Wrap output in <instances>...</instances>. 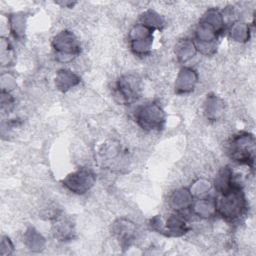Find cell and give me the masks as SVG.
<instances>
[{
  "label": "cell",
  "mask_w": 256,
  "mask_h": 256,
  "mask_svg": "<svg viewBox=\"0 0 256 256\" xmlns=\"http://www.w3.org/2000/svg\"><path fill=\"white\" fill-rule=\"evenodd\" d=\"M190 208L197 216L202 218H209L216 214L215 200L212 199H200L192 203Z\"/></svg>",
  "instance_id": "cell-16"
},
{
  "label": "cell",
  "mask_w": 256,
  "mask_h": 256,
  "mask_svg": "<svg viewBox=\"0 0 256 256\" xmlns=\"http://www.w3.org/2000/svg\"><path fill=\"white\" fill-rule=\"evenodd\" d=\"M228 154L235 162L243 165H254L255 138L252 134L242 132L235 135L228 144Z\"/></svg>",
  "instance_id": "cell-2"
},
{
  "label": "cell",
  "mask_w": 256,
  "mask_h": 256,
  "mask_svg": "<svg viewBox=\"0 0 256 256\" xmlns=\"http://www.w3.org/2000/svg\"><path fill=\"white\" fill-rule=\"evenodd\" d=\"M198 81L196 71L190 67H184L178 73L175 81V92L178 94L189 93L194 90Z\"/></svg>",
  "instance_id": "cell-9"
},
{
  "label": "cell",
  "mask_w": 256,
  "mask_h": 256,
  "mask_svg": "<svg viewBox=\"0 0 256 256\" xmlns=\"http://www.w3.org/2000/svg\"><path fill=\"white\" fill-rule=\"evenodd\" d=\"M197 49L194 41L190 39L180 40L175 47V54L180 62H187L192 57H194Z\"/></svg>",
  "instance_id": "cell-15"
},
{
  "label": "cell",
  "mask_w": 256,
  "mask_h": 256,
  "mask_svg": "<svg viewBox=\"0 0 256 256\" xmlns=\"http://www.w3.org/2000/svg\"><path fill=\"white\" fill-rule=\"evenodd\" d=\"M237 183L235 182V180L233 178V172L227 166L222 168L218 172V174L215 178V181H214L215 189L218 192V194L228 191L229 189H231Z\"/></svg>",
  "instance_id": "cell-14"
},
{
  "label": "cell",
  "mask_w": 256,
  "mask_h": 256,
  "mask_svg": "<svg viewBox=\"0 0 256 256\" xmlns=\"http://www.w3.org/2000/svg\"><path fill=\"white\" fill-rule=\"evenodd\" d=\"M25 15L22 13H14L10 17L11 31L15 37H21L25 31Z\"/></svg>",
  "instance_id": "cell-21"
},
{
  "label": "cell",
  "mask_w": 256,
  "mask_h": 256,
  "mask_svg": "<svg viewBox=\"0 0 256 256\" xmlns=\"http://www.w3.org/2000/svg\"><path fill=\"white\" fill-rule=\"evenodd\" d=\"M95 183L94 173L86 168H80L68 174L63 180L62 184L69 191L75 194H84L89 191Z\"/></svg>",
  "instance_id": "cell-7"
},
{
  "label": "cell",
  "mask_w": 256,
  "mask_h": 256,
  "mask_svg": "<svg viewBox=\"0 0 256 256\" xmlns=\"http://www.w3.org/2000/svg\"><path fill=\"white\" fill-rule=\"evenodd\" d=\"M135 120L144 130H160L165 123V113L158 103L151 102L135 111Z\"/></svg>",
  "instance_id": "cell-3"
},
{
  "label": "cell",
  "mask_w": 256,
  "mask_h": 256,
  "mask_svg": "<svg viewBox=\"0 0 256 256\" xmlns=\"http://www.w3.org/2000/svg\"><path fill=\"white\" fill-rule=\"evenodd\" d=\"M189 190L193 196L203 195L210 190V182L205 179H198L196 182L193 183Z\"/></svg>",
  "instance_id": "cell-22"
},
{
  "label": "cell",
  "mask_w": 256,
  "mask_h": 256,
  "mask_svg": "<svg viewBox=\"0 0 256 256\" xmlns=\"http://www.w3.org/2000/svg\"><path fill=\"white\" fill-rule=\"evenodd\" d=\"M80 82V78L78 75L73 73L68 69H61L57 72L55 77V85L56 87L62 91L66 92L76 86Z\"/></svg>",
  "instance_id": "cell-13"
},
{
  "label": "cell",
  "mask_w": 256,
  "mask_h": 256,
  "mask_svg": "<svg viewBox=\"0 0 256 256\" xmlns=\"http://www.w3.org/2000/svg\"><path fill=\"white\" fill-rule=\"evenodd\" d=\"M112 232L120 244L123 247H127L136 237V226L126 218H119L113 223Z\"/></svg>",
  "instance_id": "cell-8"
},
{
  "label": "cell",
  "mask_w": 256,
  "mask_h": 256,
  "mask_svg": "<svg viewBox=\"0 0 256 256\" xmlns=\"http://www.w3.org/2000/svg\"><path fill=\"white\" fill-rule=\"evenodd\" d=\"M230 36L234 41L246 42L250 38V28L246 23H235L230 30Z\"/></svg>",
  "instance_id": "cell-20"
},
{
  "label": "cell",
  "mask_w": 256,
  "mask_h": 256,
  "mask_svg": "<svg viewBox=\"0 0 256 256\" xmlns=\"http://www.w3.org/2000/svg\"><path fill=\"white\" fill-rule=\"evenodd\" d=\"M189 230L188 223L184 216L180 213L171 214L165 223H163L162 233H165L167 236L179 237L186 234Z\"/></svg>",
  "instance_id": "cell-10"
},
{
  "label": "cell",
  "mask_w": 256,
  "mask_h": 256,
  "mask_svg": "<svg viewBox=\"0 0 256 256\" xmlns=\"http://www.w3.org/2000/svg\"><path fill=\"white\" fill-rule=\"evenodd\" d=\"M141 24L152 30L161 29L164 25V20L157 12L153 10H147L141 16Z\"/></svg>",
  "instance_id": "cell-19"
},
{
  "label": "cell",
  "mask_w": 256,
  "mask_h": 256,
  "mask_svg": "<svg viewBox=\"0 0 256 256\" xmlns=\"http://www.w3.org/2000/svg\"><path fill=\"white\" fill-rule=\"evenodd\" d=\"M193 203V195L189 189L181 188L173 192L170 197V205L176 211H182L191 207Z\"/></svg>",
  "instance_id": "cell-12"
},
{
  "label": "cell",
  "mask_w": 256,
  "mask_h": 256,
  "mask_svg": "<svg viewBox=\"0 0 256 256\" xmlns=\"http://www.w3.org/2000/svg\"><path fill=\"white\" fill-rule=\"evenodd\" d=\"M215 205L216 213H219L228 222L239 220L247 210V201L238 183L228 191L220 193L218 198L215 199Z\"/></svg>",
  "instance_id": "cell-1"
},
{
  "label": "cell",
  "mask_w": 256,
  "mask_h": 256,
  "mask_svg": "<svg viewBox=\"0 0 256 256\" xmlns=\"http://www.w3.org/2000/svg\"><path fill=\"white\" fill-rule=\"evenodd\" d=\"M129 40L133 53L138 56H144L151 50L153 30L141 23L136 24L129 32Z\"/></svg>",
  "instance_id": "cell-6"
},
{
  "label": "cell",
  "mask_w": 256,
  "mask_h": 256,
  "mask_svg": "<svg viewBox=\"0 0 256 256\" xmlns=\"http://www.w3.org/2000/svg\"><path fill=\"white\" fill-rule=\"evenodd\" d=\"M204 112L207 119L211 121L218 120L224 112V102L215 94H209L204 104Z\"/></svg>",
  "instance_id": "cell-11"
},
{
  "label": "cell",
  "mask_w": 256,
  "mask_h": 256,
  "mask_svg": "<svg viewBox=\"0 0 256 256\" xmlns=\"http://www.w3.org/2000/svg\"><path fill=\"white\" fill-rule=\"evenodd\" d=\"M24 243L33 252H39L45 247L44 237L34 228H29L24 235Z\"/></svg>",
  "instance_id": "cell-17"
},
{
  "label": "cell",
  "mask_w": 256,
  "mask_h": 256,
  "mask_svg": "<svg viewBox=\"0 0 256 256\" xmlns=\"http://www.w3.org/2000/svg\"><path fill=\"white\" fill-rule=\"evenodd\" d=\"M53 233H54L55 237H57L61 241H66V240L71 239L73 237V233H74L72 223L63 218L57 220L54 224Z\"/></svg>",
  "instance_id": "cell-18"
},
{
  "label": "cell",
  "mask_w": 256,
  "mask_h": 256,
  "mask_svg": "<svg viewBox=\"0 0 256 256\" xmlns=\"http://www.w3.org/2000/svg\"><path fill=\"white\" fill-rule=\"evenodd\" d=\"M52 47L56 53V58L60 62L71 61L80 52V44L71 31L59 32L52 41Z\"/></svg>",
  "instance_id": "cell-4"
},
{
  "label": "cell",
  "mask_w": 256,
  "mask_h": 256,
  "mask_svg": "<svg viewBox=\"0 0 256 256\" xmlns=\"http://www.w3.org/2000/svg\"><path fill=\"white\" fill-rule=\"evenodd\" d=\"M141 95L140 80L131 74L121 76L115 85V97L118 102L131 104Z\"/></svg>",
  "instance_id": "cell-5"
},
{
  "label": "cell",
  "mask_w": 256,
  "mask_h": 256,
  "mask_svg": "<svg viewBox=\"0 0 256 256\" xmlns=\"http://www.w3.org/2000/svg\"><path fill=\"white\" fill-rule=\"evenodd\" d=\"M13 251V244L11 242V240L8 237H2V241H1V251L0 254L1 255H7L12 253Z\"/></svg>",
  "instance_id": "cell-23"
}]
</instances>
